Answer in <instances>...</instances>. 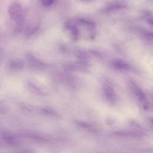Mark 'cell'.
Returning <instances> with one entry per match:
<instances>
[{
  "mask_svg": "<svg viewBox=\"0 0 153 153\" xmlns=\"http://www.w3.org/2000/svg\"><path fill=\"white\" fill-rule=\"evenodd\" d=\"M11 18L18 23H21L23 20V10L22 5L17 2H12L8 8Z\"/></svg>",
  "mask_w": 153,
  "mask_h": 153,
  "instance_id": "cell-1",
  "label": "cell"
},
{
  "mask_svg": "<svg viewBox=\"0 0 153 153\" xmlns=\"http://www.w3.org/2000/svg\"><path fill=\"white\" fill-rule=\"evenodd\" d=\"M130 85H131V87L133 92L136 94V96L137 97V99L142 103L143 107L145 109H148L149 108V103L147 101V99H146V96H145V93L134 83L131 82Z\"/></svg>",
  "mask_w": 153,
  "mask_h": 153,
  "instance_id": "cell-2",
  "label": "cell"
},
{
  "mask_svg": "<svg viewBox=\"0 0 153 153\" xmlns=\"http://www.w3.org/2000/svg\"><path fill=\"white\" fill-rule=\"evenodd\" d=\"M105 96L107 100L111 103H114L117 99L115 92L114 89L108 85H105L103 87Z\"/></svg>",
  "mask_w": 153,
  "mask_h": 153,
  "instance_id": "cell-3",
  "label": "cell"
},
{
  "mask_svg": "<svg viewBox=\"0 0 153 153\" xmlns=\"http://www.w3.org/2000/svg\"><path fill=\"white\" fill-rule=\"evenodd\" d=\"M126 7V5L124 2H121L120 1H115L112 2H110L105 7H104L103 11L105 13H108L114 10L123 8H125Z\"/></svg>",
  "mask_w": 153,
  "mask_h": 153,
  "instance_id": "cell-4",
  "label": "cell"
},
{
  "mask_svg": "<svg viewBox=\"0 0 153 153\" xmlns=\"http://www.w3.org/2000/svg\"><path fill=\"white\" fill-rule=\"evenodd\" d=\"M112 65L115 68L120 70H128L130 68L128 63L121 59L114 60Z\"/></svg>",
  "mask_w": 153,
  "mask_h": 153,
  "instance_id": "cell-5",
  "label": "cell"
},
{
  "mask_svg": "<svg viewBox=\"0 0 153 153\" xmlns=\"http://www.w3.org/2000/svg\"><path fill=\"white\" fill-rule=\"evenodd\" d=\"M27 59L28 60H29L30 62V63L34 65V66H42L44 65V63L40 62L39 60H38L36 59H35L33 56H32L30 54H29L27 56Z\"/></svg>",
  "mask_w": 153,
  "mask_h": 153,
  "instance_id": "cell-6",
  "label": "cell"
},
{
  "mask_svg": "<svg viewBox=\"0 0 153 153\" xmlns=\"http://www.w3.org/2000/svg\"><path fill=\"white\" fill-rule=\"evenodd\" d=\"M77 123H78V124L79 126H80L81 127H84V128H87V129H88V130H90V131H92L93 130H94V129L93 128V127H92L90 125L87 124H86V123H82V122H77Z\"/></svg>",
  "mask_w": 153,
  "mask_h": 153,
  "instance_id": "cell-7",
  "label": "cell"
},
{
  "mask_svg": "<svg viewBox=\"0 0 153 153\" xmlns=\"http://www.w3.org/2000/svg\"><path fill=\"white\" fill-rule=\"evenodd\" d=\"M54 1V0H40V2L45 7H49L53 4Z\"/></svg>",
  "mask_w": 153,
  "mask_h": 153,
  "instance_id": "cell-8",
  "label": "cell"
},
{
  "mask_svg": "<svg viewBox=\"0 0 153 153\" xmlns=\"http://www.w3.org/2000/svg\"><path fill=\"white\" fill-rule=\"evenodd\" d=\"M85 1H90V0H85Z\"/></svg>",
  "mask_w": 153,
  "mask_h": 153,
  "instance_id": "cell-9",
  "label": "cell"
}]
</instances>
